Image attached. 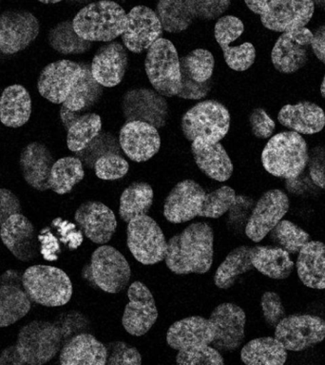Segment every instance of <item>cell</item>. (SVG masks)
Here are the masks:
<instances>
[{
	"label": "cell",
	"mask_w": 325,
	"mask_h": 365,
	"mask_svg": "<svg viewBox=\"0 0 325 365\" xmlns=\"http://www.w3.org/2000/svg\"><path fill=\"white\" fill-rule=\"evenodd\" d=\"M214 232L207 222H193L167 242L165 262L177 275L205 274L213 262Z\"/></svg>",
	"instance_id": "obj_1"
},
{
	"label": "cell",
	"mask_w": 325,
	"mask_h": 365,
	"mask_svg": "<svg viewBox=\"0 0 325 365\" xmlns=\"http://www.w3.org/2000/svg\"><path fill=\"white\" fill-rule=\"evenodd\" d=\"M249 123L251 131L257 138H270L275 131V122L270 118L264 108H257L253 110L249 116Z\"/></svg>",
	"instance_id": "obj_51"
},
{
	"label": "cell",
	"mask_w": 325,
	"mask_h": 365,
	"mask_svg": "<svg viewBox=\"0 0 325 365\" xmlns=\"http://www.w3.org/2000/svg\"><path fill=\"white\" fill-rule=\"evenodd\" d=\"M287 350L275 336H264L247 342L241 351V359L247 365H282Z\"/></svg>",
	"instance_id": "obj_36"
},
{
	"label": "cell",
	"mask_w": 325,
	"mask_h": 365,
	"mask_svg": "<svg viewBox=\"0 0 325 365\" xmlns=\"http://www.w3.org/2000/svg\"><path fill=\"white\" fill-rule=\"evenodd\" d=\"M270 238L277 245L289 254H298L301 248L310 241V235L288 220L281 222L270 231Z\"/></svg>",
	"instance_id": "obj_42"
},
{
	"label": "cell",
	"mask_w": 325,
	"mask_h": 365,
	"mask_svg": "<svg viewBox=\"0 0 325 365\" xmlns=\"http://www.w3.org/2000/svg\"><path fill=\"white\" fill-rule=\"evenodd\" d=\"M130 165L119 154L107 153L98 157L94 163L96 175L102 180L114 181L123 178L128 173Z\"/></svg>",
	"instance_id": "obj_46"
},
{
	"label": "cell",
	"mask_w": 325,
	"mask_h": 365,
	"mask_svg": "<svg viewBox=\"0 0 325 365\" xmlns=\"http://www.w3.org/2000/svg\"><path fill=\"white\" fill-rule=\"evenodd\" d=\"M107 364L139 365L142 364V356L139 351L125 342H110L107 345Z\"/></svg>",
	"instance_id": "obj_49"
},
{
	"label": "cell",
	"mask_w": 325,
	"mask_h": 365,
	"mask_svg": "<svg viewBox=\"0 0 325 365\" xmlns=\"http://www.w3.org/2000/svg\"><path fill=\"white\" fill-rule=\"evenodd\" d=\"M54 158L47 145L31 142L20 153L19 165L23 178L30 187L38 191L51 190L48 179Z\"/></svg>",
	"instance_id": "obj_26"
},
{
	"label": "cell",
	"mask_w": 325,
	"mask_h": 365,
	"mask_svg": "<svg viewBox=\"0 0 325 365\" xmlns=\"http://www.w3.org/2000/svg\"><path fill=\"white\" fill-rule=\"evenodd\" d=\"M210 322L214 329L211 345L222 352L238 349L244 339L247 316L238 305L225 302L218 305L211 313Z\"/></svg>",
	"instance_id": "obj_15"
},
{
	"label": "cell",
	"mask_w": 325,
	"mask_h": 365,
	"mask_svg": "<svg viewBox=\"0 0 325 365\" xmlns=\"http://www.w3.org/2000/svg\"><path fill=\"white\" fill-rule=\"evenodd\" d=\"M145 73L157 93L173 97L181 90V64L175 46L168 39H157L148 50Z\"/></svg>",
	"instance_id": "obj_7"
},
{
	"label": "cell",
	"mask_w": 325,
	"mask_h": 365,
	"mask_svg": "<svg viewBox=\"0 0 325 365\" xmlns=\"http://www.w3.org/2000/svg\"><path fill=\"white\" fill-rule=\"evenodd\" d=\"M279 122L299 134H315L324 130L325 113L319 106L309 101L285 105L278 114Z\"/></svg>",
	"instance_id": "obj_31"
},
{
	"label": "cell",
	"mask_w": 325,
	"mask_h": 365,
	"mask_svg": "<svg viewBox=\"0 0 325 365\" xmlns=\"http://www.w3.org/2000/svg\"><path fill=\"white\" fill-rule=\"evenodd\" d=\"M251 261L254 268L259 272L274 279H287L295 267L287 251L270 245H257L252 247Z\"/></svg>",
	"instance_id": "obj_34"
},
{
	"label": "cell",
	"mask_w": 325,
	"mask_h": 365,
	"mask_svg": "<svg viewBox=\"0 0 325 365\" xmlns=\"http://www.w3.org/2000/svg\"><path fill=\"white\" fill-rule=\"evenodd\" d=\"M311 48L316 58L325 65V24L319 26L314 31Z\"/></svg>",
	"instance_id": "obj_58"
},
{
	"label": "cell",
	"mask_w": 325,
	"mask_h": 365,
	"mask_svg": "<svg viewBox=\"0 0 325 365\" xmlns=\"http://www.w3.org/2000/svg\"><path fill=\"white\" fill-rule=\"evenodd\" d=\"M156 8L162 30L170 34L187 31L197 17L194 0H159Z\"/></svg>",
	"instance_id": "obj_35"
},
{
	"label": "cell",
	"mask_w": 325,
	"mask_h": 365,
	"mask_svg": "<svg viewBox=\"0 0 325 365\" xmlns=\"http://www.w3.org/2000/svg\"><path fill=\"white\" fill-rule=\"evenodd\" d=\"M153 190L144 182H135L123 191L119 215L125 222L138 216L147 215L153 204Z\"/></svg>",
	"instance_id": "obj_38"
},
{
	"label": "cell",
	"mask_w": 325,
	"mask_h": 365,
	"mask_svg": "<svg viewBox=\"0 0 325 365\" xmlns=\"http://www.w3.org/2000/svg\"><path fill=\"white\" fill-rule=\"evenodd\" d=\"M31 98L22 85L8 86L0 96V122L7 128H19L30 120Z\"/></svg>",
	"instance_id": "obj_33"
},
{
	"label": "cell",
	"mask_w": 325,
	"mask_h": 365,
	"mask_svg": "<svg viewBox=\"0 0 325 365\" xmlns=\"http://www.w3.org/2000/svg\"><path fill=\"white\" fill-rule=\"evenodd\" d=\"M321 93L322 97L325 99V74L324 77V80H322V83L321 85Z\"/></svg>",
	"instance_id": "obj_63"
},
{
	"label": "cell",
	"mask_w": 325,
	"mask_h": 365,
	"mask_svg": "<svg viewBox=\"0 0 325 365\" xmlns=\"http://www.w3.org/2000/svg\"><path fill=\"white\" fill-rule=\"evenodd\" d=\"M42 232H45L44 235L40 234L37 236V239L41 245L40 252L47 261H56L58 258V253L60 252V245L56 237L50 232V230H43Z\"/></svg>",
	"instance_id": "obj_57"
},
{
	"label": "cell",
	"mask_w": 325,
	"mask_h": 365,
	"mask_svg": "<svg viewBox=\"0 0 325 365\" xmlns=\"http://www.w3.org/2000/svg\"><path fill=\"white\" fill-rule=\"evenodd\" d=\"M314 11L312 0H273L259 16L262 24L268 30L285 33L304 28Z\"/></svg>",
	"instance_id": "obj_18"
},
{
	"label": "cell",
	"mask_w": 325,
	"mask_h": 365,
	"mask_svg": "<svg viewBox=\"0 0 325 365\" xmlns=\"http://www.w3.org/2000/svg\"><path fill=\"white\" fill-rule=\"evenodd\" d=\"M308 163L311 179L314 184L325 190V148H313Z\"/></svg>",
	"instance_id": "obj_55"
},
{
	"label": "cell",
	"mask_w": 325,
	"mask_h": 365,
	"mask_svg": "<svg viewBox=\"0 0 325 365\" xmlns=\"http://www.w3.org/2000/svg\"><path fill=\"white\" fill-rule=\"evenodd\" d=\"M251 250L252 247L241 245L228 254L214 276V282L217 287L228 289L235 284L239 276L253 269Z\"/></svg>",
	"instance_id": "obj_40"
},
{
	"label": "cell",
	"mask_w": 325,
	"mask_h": 365,
	"mask_svg": "<svg viewBox=\"0 0 325 365\" xmlns=\"http://www.w3.org/2000/svg\"><path fill=\"white\" fill-rule=\"evenodd\" d=\"M176 362L182 365H222L225 364L220 351L210 344L179 350Z\"/></svg>",
	"instance_id": "obj_45"
},
{
	"label": "cell",
	"mask_w": 325,
	"mask_h": 365,
	"mask_svg": "<svg viewBox=\"0 0 325 365\" xmlns=\"http://www.w3.org/2000/svg\"><path fill=\"white\" fill-rule=\"evenodd\" d=\"M65 344L54 322L34 319L20 328L14 345L22 365H42L56 358Z\"/></svg>",
	"instance_id": "obj_5"
},
{
	"label": "cell",
	"mask_w": 325,
	"mask_h": 365,
	"mask_svg": "<svg viewBox=\"0 0 325 365\" xmlns=\"http://www.w3.org/2000/svg\"><path fill=\"white\" fill-rule=\"evenodd\" d=\"M275 338L288 351H304L324 341L325 321L310 314L285 316L275 327Z\"/></svg>",
	"instance_id": "obj_10"
},
{
	"label": "cell",
	"mask_w": 325,
	"mask_h": 365,
	"mask_svg": "<svg viewBox=\"0 0 325 365\" xmlns=\"http://www.w3.org/2000/svg\"><path fill=\"white\" fill-rule=\"evenodd\" d=\"M127 244L134 258L145 265L158 264L167 253V242L161 227L148 215L128 222Z\"/></svg>",
	"instance_id": "obj_8"
},
{
	"label": "cell",
	"mask_w": 325,
	"mask_h": 365,
	"mask_svg": "<svg viewBox=\"0 0 325 365\" xmlns=\"http://www.w3.org/2000/svg\"><path fill=\"white\" fill-rule=\"evenodd\" d=\"M191 151L200 170L210 178L225 182L232 175V162L221 143L194 140L191 144Z\"/></svg>",
	"instance_id": "obj_30"
},
{
	"label": "cell",
	"mask_w": 325,
	"mask_h": 365,
	"mask_svg": "<svg viewBox=\"0 0 325 365\" xmlns=\"http://www.w3.org/2000/svg\"><path fill=\"white\" fill-rule=\"evenodd\" d=\"M162 27L158 16L147 6H135L127 14V24L122 41L127 50L141 53L161 38Z\"/></svg>",
	"instance_id": "obj_16"
},
{
	"label": "cell",
	"mask_w": 325,
	"mask_h": 365,
	"mask_svg": "<svg viewBox=\"0 0 325 365\" xmlns=\"http://www.w3.org/2000/svg\"><path fill=\"white\" fill-rule=\"evenodd\" d=\"M22 365L14 345H11L0 353V365Z\"/></svg>",
	"instance_id": "obj_59"
},
{
	"label": "cell",
	"mask_w": 325,
	"mask_h": 365,
	"mask_svg": "<svg viewBox=\"0 0 325 365\" xmlns=\"http://www.w3.org/2000/svg\"><path fill=\"white\" fill-rule=\"evenodd\" d=\"M214 329L210 319L193 316L174 322L167 333V342L175 350L211 344Z\"/></svg>",
	"instance_id": "obj_28"
},
{
	"label": "cell",
	"mask_w": 325,
	"mask_h": 365,
	"mask_svg": "<svg viewBox=\"0 0 325 365\" xmlns=\"http://www.w3.org/2000/svg\"><path fill=\"white\" fill-rule=\"evenodd\" d=\"M3 245L19 261L28 262L38 257L36 227L21 213L14 214L0 227Z\"/></svg>",
	"instance_id": "obj_20"
},
{
	"label": "cell",
	"mask_w": 325,
	"mask_h": 365,
	"mask_svg": "<svg viewBox=\"0 0 325 365\" xmlns=\"http://www.w3.org/2000/svg\"><path fill=\"white\" fill-rule=\"evenodd\" d=\"M82 73L71 88L63 106L71 111L81 113L96 105L103 94L102 86L94 79L91 66L81 64Z\"/></svg>",
	"instance_id": "obj_37"
},
{
	"label": "cell",
	"mask_w": 325,
	"mask_h": 365,
	"mask_svg": "<svg viewBox=\"0 0 325 365\" xmlns=\"http://www.w3.org/2000/svg\"><path fill=\"white\" fill-rule=\"evenodd\" d=\"M119 144L131 161L147 162L158 153L161 137L158 128L142 121L127 122L119 133Z\"/></svg>",
	"instance_id": "obj_21"
},
{
	"label": "cell",
	"mask_w": 325,
	"mask_h": 365,
	"mask_svg": "<svg viewBox=\"0 0 325 365\" xmlns=\"http://www.w3.org/2000/svg\"><path fill=\"white\" fill-rule=\"evenodd\" d=\"M91 279L100 289L116 294L124 290L131 277L130 264L120 251L103 245L91 255Z\"/></svg>",
	"instance_id": "obj_9"
},
{
	"label": "cell",
	"mask_w": 325,
	"mask_h": 365,
	"mask_svg": "<svg viewBox=\"0 0 325 365\" xmlns=\"http://www.w3.org/2000/svg\"><path fill=\"white\" fill-rule=\"evenodd\" d=\"M107 359L105 345L91 334L78 333L63 345L59 362L62 365H105Z\"/></svg>",
	"instance_id": "obj_29"
},
{
	"label": "cell",
	"mask_w": 325,
	"mask_h": 365,
	"mask_svg": "<svg viewBox=\"0 0 325 365\" xmlns=\"http://www.w3.org/2000/svg\"><path fill=\"white\" fill-rule=\"evenodd\" d=\"M205 191L193 180H184L165 198L164 216L172 224L191 221L201 212Z\"/></svg>",
	"instance_id": "obj_22"
},
{
	"label": "cell",
	"mask_w": 325,
	"mask_h": 365,
	"mask_svg": "<svg viewBox=\"0 0 325 365\" xmlns=\"http://www.w3.org/2000/svg\"><path fill=\"white\" fill-rule=\"evenodd\" d=\"M273 0H244L247 8L249 9L251 11H253L254 14H258V16H262L265 9H267V6Z\"/></svg>",
	"instance_id": "obj_60"
},
{
	"label": "cell",
	"mask_w": 325,
	"mask_h": 365,
	"mask_svg": "<svg viewBox=\"0 0 325 365\" xmlns=\"http://www.w3.org/2000/svg\"><path fill=\"white\" fill-rule=\"evenodd\" d=\"M242 200V197L237 196L232 187L222 185L218 190L205 194L199 216L205 218H220Z\"/></svg>",
	"instance_id": "obj_44"
},
{
	"label": "cell",
	"mask_w": 325,
	"mask_h": 365,
	"mask_svg": "<svg viewBox=\"0 0 325 365\" xmlns=\"http://www.w3.org/2000/svg\"><path fill=\"white\" fill-rule=\"evenodd\" d=\"M308 161L306 141L296 131H284L271 137L262 153L264 170L279 178H298Z\"/></svg>",
	"instance_id": "obj_2"
},
{
	"label": "cell",
	"mask_w": 325,
	"mask_h": 365,
	"mask_svg": "<svg viewBox=\"0 0 325 365\" xmlns=\"http://www.w3.org/2000/svg\"><path fill=\"white\" fill-rule=\"evenodd\" d=\"M60 119L67 130V145L73 153H80L99 135L102 128L101 117L96 113L80 114L62 105Z\"/></svg>",
	"instance_id": "obj_27"
},
{
	"label": "cell",
	"mask_w": 325,
	"mask_h": 365,
	"mask_svg": "<svg viewBox=\"0 0 325 365\" xmlns=\"http://www.w3.org/2000/svg\"><path fill=\"white\" fill-rule=\"evenodd\" d=\"M127 24V13L113 0L91 3L76 14L73 27L81 38L90 42H110L121 36Z\"/></svg>",
	"instance_id": "obj_3"
},
{
	"label": "cell",
	"mask_w": 325,
	"mask_h": 365,
	"mask_svg": "<svg viewBox=\"0 0 325 365\" xmlns=\"http://www.w3.org/2000/svg\"><path fill=\"white\" fill-rule=\"evenodd\" d=\"M130 302L123 314L122 324L130 335L141 336L153 327L158 318L155 301L147 285L134 282L128 289Z\"/></svg>",
	"instance_id": "obj_17"
},
{
	"label": "cell",
	"mask_w": 325,
	"mask_h": 365,
	"mask_svg": "<svg viewBox=\"0 0 325 365\" xmlns=\"http://www.w3.org/2000/svg\"><path fill=\"white\" fill-rule=\"evenodd\" d=\"M128 63L127 48L119 42H108L93 56L91 73L102 87H115L124 78Z\"/></svg>",
	"instance_id": "obj_25"
},
{
	"label": "cell",
	"mask_w": 325,
	"mask_h": 365,
	"mask_svg": "<svg viewBox=\"0 0 325 365\" xmlns=\"http://www.w3.org/2000/svg\"><path fill=\"white\" fill-rule=\"evenodd\" d=\"M84 317L76 311L62 314L54 321V324L61 331L65 342L70 339L74 334L78 333L84 327Z\"/></svg>",
	"instance_id": "obj_54"
},
{
	"label": "cell",
	"mask_w": 325,
	"mask_h": 365,
	"mask_svg": "<svg viewBox=\"0 0 325 365\" xmlns=\"http://www.w3.org/2000/svg\"><path fill=\"white\" fill-rule=\"evenodd\" d=\"M43 4H56V3L61 2L62 0H38Z\"/></svg>",
	"instance_id": "obj_62"
},
{
	"label": "cell",
	"mask_w": 325,
	"mask_h": 365,
	"mask_svg": "<svg viewBox=\"0 0 325 365\" xmlns=\"http://www.w3.org/2000/svg\"><path fill=\"white\" fill-rule=\"evenodd\" d=\"M312 1L314 2V4L319 6L321 10L325 11V0H312Z\"/></svg>",
	"instance_id": "obj_61"
},
{
	"label": "cell",
	"mask_w": 325,
	"mask_h": 365,
	"mask_svg": "<svg viewBox=\"0 0 325 365\" xmlns=\"http://www.w3.org/2000/svg\"><path fill=\"white\" fill-rule=\"evenodd\" d=\"M261 305L265 322L271 327L275 328L287 316L281 297L273 291H267L262 295Z\"/></svg>",
	"instance_id": "obj_50"
},
{
	"label": "cell",
	"mask_w": 325,
	"mask_h": 365,
	"mask_svg": "<svg viewBox=\"0 0 325 365\" xmlns=\"http://www.w3.org/2000/svg\"><path fill=\"white\" fill-rule=\"evenodd\" d=\"M298 254L296 273L302 284L312 289H325V244L309 241Z\"/></svg>",
	"instance_id": "obj_32"
},
{
	"label": "cell",
	"mask_w": 325,
	"mask_h": 365,
	"mask_svg": "<svg viewBox=\"0 0 325 365\" xmlns=\"http://www.w3.org/2000/svg\"><path fill=\"white\" fill-rule=\"evenodd\" d=\"M21 211V202L19 197L7 188H0V227L3 222Z\"/></svg>",
	"instance_id": "obj_56"
},
{
	"label": "cell",
	"mask_w": 325,
	"mask_h": 365,
	"mask_svg": "<svg viewBox=\"0 0 325 365\" xmlns=\"http://www.w3.org/2000/svg\"><path fill=\"white\" fill-rule=\"evenodd\" d=\"M224 58L228 67L236 71L248 70L254 64L256 59L255 47L247 42L234 47L222 48Z\"/></svg>",
	"instance_id": "obj_47"
},
{
	"label": "cell",
	"mask_w": 325,
	"mask_h": 365,
	"mask_svg": "<svg viewBox=\"0 0 325 365\" xmlns=\"http://www.w3.org/2000/svg\"><path fill=\"white\" fill-rule=\"evenodd\" d=\"M74 220L85 236L94 244H108L115 233V214L100 202L88 201L80 205Z\"/></svg>",
	"instance_id": "obj_23"
},
{
	"label": "cell",
	"mask_w": 325,
	"mask_h": 365,
	"mask_svg": "<svg viewBox=\"0 0 325 365\" xmlns=\"http://www.w3.org/2000/svg\"><path fill=\"white\" fill-rule=\"evenodd\" d=\"M230 114L222 103L205 100L193 106L182 118V130L188 141L217 143L230 128Z\"/></svg>",
	"instance_id": "obj_6"
},
{
	"label": "cell",
	"mask_w": 325,
	"mask_h": 365,
	"mask_svg": "<svg viewBox=\"0 0 325 365\" xmlns=\"http://www.w3.org/2000/svg\"><path fill=\"white\" fill-rule=\"evenodd\" d=\"M83 163L78 157H63L53 163L48 185L53 192L64 195L70 193L74 185L84 179Z\"/></svg>",
	"instance_id": "obj_39"
},
{
	"label": "cell",
	"mask_w": 325,
	"mask_h": 365,
	"mask_svg": "<svg viewBox=\"0 0 325 365\" xmlns=\"http://www.w3.org/2000/svg\"><path fill=\"white\" fill-rule=\"evenodd\" d=\"M21 285L22 275L16 270L0 276V328L16 324L30 312L31 299Z\"/></svg>",
	"instance_id": "obj_24"
},
{
	"label": "cell",
	"mask_w": 325,
	"mask_h": 365,
	"mask_svg": "<svg viewBox=\"0 0 325 365\" xmlns=\"http://www.w3.org/2000/svg\"><path fill=\"white\" fill-rule=\"evenodd\" d=\"M40 23L25 10H9L0 14V53L13 56L24 51L38 36Z\"/></svg>",
	"instance_id": "obj_11"
},
{
	"label": "cell",
	"mask_w": 325,
	"mask_h": 365,
	"mask_svg": "<svg viewBox=\"0 0 325 365\" xmlns=\"http://www.w3.org/2000/svg\"><path fill=\"white\" fill-rule=\"evenodd\" d=\"M22 287L31 302L46 307L67 304L73 296L70 277L51 265H31L22 275Z\"/></svg>",
	"instance_id": "obj_4"
},
{
	"label": "cell",
	"mask_w": 325,
	"mask_h": 365,
	"mask_svg": "<svg viewBox=\"0 0 325 365\" xmlns=\"http://www.w3.org/2000/svg\"><path fill=\"white\" fill-rule=\"evenodd\" d=\"M313 33L307 28L282 33L271 51V60L282 73H294L304 68L309 58Z\"/></svg>",
	"instance_id": "obj_14"
},
{
	"label": "cell",
	"mask_w": 325,
	"mask_h": 365,
	"mask_svg": "<svg viewBox=\"0 0 325 365\" xmlns=\"http://www.w3.org/2000/svg\"><path fill=\"white\" fill-rule=\"evenodd\" d=\"M51 47L57 53L65 54H82L91 48V43L81 38L73 27V21L58 23L51 29L48 34Z\"/></svg>",
	"instance_id": "obj_41"
},
{
	"label": "cell",
	"mask_w": 325,
	"mask_h": 365,
	"mask_svg": "<svg viewBox=\"0 0 325 365\" xmlns=\"http://www.w3.org/2000/svg\"><path fill=\"white\" fill-rule=\"evenodd\" d=\"M230 4L231 0H194L196 16L202 20L220 19Z\"/></svg>",
	"instance_id": "obj_53"
},
{
	"label": "cell",
	"mask_w": 325,
	"mask_h": 365,
	"mask_svg": "<svg viewBox=\"0 0 325 365\" xmlns=\"http://www.w3.org/2000/svg\"><path fill=\"white\" fill-rule=\"evenodd\" d=\"M82 73V66L71 60H57L46 66L37 80L40 96L53 104H63Z\"/></svg>",
	"instance_id": "obj_19"
},
{
	"label": "cell",
	"mask_w": 325,
	"mask_h": 365,
	"mask_svg": "<svg viewBox=\"0 0 325 365\" xmlns=\"http://www.w3.org/2000/svg\"><path fill=\"white\" fill-rule=\"evenodd\" d=\"M289 198L281 190L262 194L248 219L245 234L254 242H262L289 210Z\"/></svg>",
	"instance_id": "obj_13"
},
{
	"label": "cell",
	"mask_w": 325,
	"mask_h": 365,
	"mask_svg": "<svg viewBox=\"0 0 325 365\" xmlns=\"http://www.w3.org/2000/svg\"><path fill=\"white\" fill-rule=\"evenodd\" d=\"M244 31V23L234 16H221L214 27V36L220 47L224 48L236 41Z\"/></svg>",
	"instance_id": "obj_48"
},
{
	"label": "cell",
	"mask_w": 325,
	"mask_h": 365,
	"mask_svg": "<svg viewBox=\"0 0 325 365\" xmlns=\"http://www.w3.org/2000/svg\"><path fill=\"white\" fill-rule=\"evenodd\" d=\"M165 96L147 88H133L124 94L122 110L125 122L142 121L156 128L165 127L168 104Z\"/></svg>",
	"instance_id": "obj_12"
},
{
	"label": "cell",
	"mask_w": 325,
	"mask_h": 365,
	"mask_svg": "<svg viewBox=\"0 0 325 365\" xmlns=\"http://www.w3.org/2000/svg\"><path fill=\"white\" fill-rule=\"evenodd\" d=\"M181 70L195 82L205 83L212 76L215 60L213 54L205 48H196L180 59Z\"/></svg>",
	"instance_id": "obj_43"
},
{
	"label": "cell",
	"mask_w": 325,
	"mask_h": 365,
	"mask_svg": "<svg viewBox=\"0 0 325 365\" xmlns=\"http://www.w3.org/2000/svg\"><path fill=\"white\" fill-rule=\"evenodd\" d=\"M181 90L177 96L182 99L199 100L205 98L210 93L212 82L211 80L205 83H198L191 79L187 73L181 70Z\"/></svg>",
	"instance_id": "obj_52"
}]
</instances>
